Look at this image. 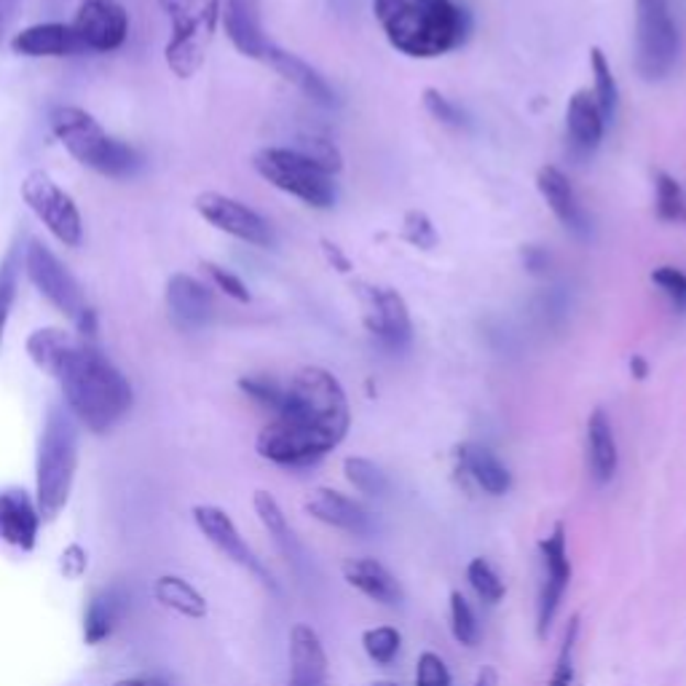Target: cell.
<instances>
[{"label": "cell", "mask_w": 686, "mask_h": 686, "mask_svg": "<svg viewBox=\"0 0 686 686\" xmlns=\"http://www.w3.org/2000/svg\"><path fill=\"white\" fill-rule=\"evenodd\" d=\"M351 413L341 381L325 368H301L284 384L280 411L258 435V454L280 467L317 465L349 432Z\"/></svg>", "instance_id": "obj_1"}, {"label": "cell", "mask_w": 686, "mask_h": 686, "mask_svg": "<svg viewBox=\"0 0 686 686\" xmlns=\"http://www.w3.org/2000/svg\"><path fill=\"white\" fill-rule=\"evenodd\" d=\"M62 389L65 407L91 435H108L129 416L134 389L97 341L76 333L52 375Z\"/></svg>", "instance_id": "obj_2"}, {"label": "cell", "mask_w": 686, "mask_h": 686, "mask_svg": "<svg viewBox=\"0 0 686 686\" xmlns=\"http://www.w3.org/2000/svg\"><path fill=\"white\" fill-rule=\"evenodd\" d=\"M375 22L400 54L443 57L467 41L472 17L459 0H373Z\"/></svg>", "instance_id": "obj_3"}, {"label": "cell", "mask_w": 686, "mask_h": 686, "mask_svg": "<svg viewBox=\"0 0 686 686\" xmlns=\"http://www.w3.org/2000/svg\"><path fill=\"white\" fill-rule=\"evenodd\" d=\"M78 472V422L65 405H52L43 418L35 454V507L43 521H57L70 502Z\"/></svg>", "instance_id": "obj_4"}, {"label": "cell", "mask_w": 686, "mask_h": 686, "mask_svg": "<svg viewBox=\"0 0 686 686\" xmlns=\"http://www.w3.org/2000/svg\"><path fill=\"white\" fill-rule=\"evenodd\" d=\"M54 138L86 170L113 181L134 177L142 166L138 148L108 132L89 110L78 105H59L48 116Z\"/></svg>", "instance_id": "obj_5"}, {"label": "cell", "mask_w": 686, "mask_h": 686, "mask_svg": "<svg viewBox=\"0 0 686 686\" xmlns=\"http://www.w3.org/2000/svg\"><path fill=\"white\" fill-rule=\"evenodd\" d=\"M172 24L164 46L166 67L177 78H194L207 59L220 22V0H156Z\"/></svg>", "instance_id": "obj_6"}, {"label": "cell", "mask_w": 686, "mask_h": 686, "mask_svg": "<svg viewBox=\"0 0 686 686\" xmlns=\"http://www.w3.org/2000/svg\"><path fill=\"white\" fill-rule=\"evenodd\" d=\"M24 274L62 317L70 319L78 336L97 341V312L86 301L84 287L70 274V269L39 239H30L24 244Z\"/></svg>", "instance_id": "obj_7"}, {"label": "cell", "mask_w": 686, "mask_h": 686, "mask_svg": "<svg viewBox=\"0 0 686 686\" xmlns=\"http://www.w3.org/2000/svg\"><path fill=\"white\" fill-rule=\"evenodd\" d=\"M252 166L274 188L295 196L308 207L327 209L336 204V183L323 166L306 159L295 148H263L252 156Z\"/></svg>", "instance_id": "obj_8"}, {"label": "cell", "mask_w": 686, "mask_h": 686, "mask_svg": "<svg viewBox=\"0 0 686 686\" xmlns=\"http://www.w3.org/2000/svg\"><path fill=\"white\" fill-rule=\"evenodd\" d=\"M635 67L646 81L665 78L682 52L667 0H635Z\"/></svg>", "instance_id": "obj_9"}, {"label": "cell", "mask_w": 686, "mask_h": 686, "mask_svg": "<svg viewBox=\"0 0 686 686\" xmlns=\"http://www.w3.org/2000/svg\"><path fill=\"white\" fill-rule=\"evenodd\" d=\"M30 213L48 228L54 239L65 247H81L84 242V218L76 202L67 190H62L46 172L35 170L22 181L20 188Z\"/></svg>", "instance_id": "obj_10"}, {"label": "cell", "mask_w": 686, "mask_h": 686, "mask_svg": "<svg viewBox=\"0 0 686 686\" xmlns=\"http://www.w3.org/2000/svg\"><path fill=\"white\" fill-rule=\"evenodd\" d=\"M355 293L362 306V323L368 333H373L386 349L400 351L411 344L413 323L403 295L392 287H379V284L357 282Z\"/></svg>", "instance_id": "obj_11"}, {"label": "cell", "mask_w": 686, "mask_h": 686, "mask_svg": "<svg viewBox=\"0 0 686 686\" xmlns=\"http://www.w3.org/2000/svg\"><path fill=\"white\" fill-rule=\"evenodd\" d=\"M190 515H194L196 529L202 531L204 540L218 549L222 558H228L231 564H237L239 568H244V571H250L258 582H263L265 587H271V590H276L271 571L263 566V560L258 558L255 549L247 545L242 531L237 529V523L231 521V515H228L222 507L196 504L194 510H190Z\"/></svg>", "instance_id": "obj_12"}, {"label": "cell", "mask_w": 686, "mask_h": 686, "mask_svg": "<svg viewBox=\"0 0 686 686\" xmlns=\"http://www.w3.org/2000/svg\"><path fill=\"white\" fill-rule=\"evenodd\" d=\"M84 54H108L129 39V14L119 0H81L70 22Z\"/></svg>", "instance_id": "obj_13"}, {"label": "cell", "mask_w": 686, "mask_h": 686, "mask_svg": "<svg viewBox=\"0 0 686 686\" xmlns=\"http://www.w3.org/2000/svg\"><path fill=\"white\" fill-rule=\"evenodd\" d=\"M194 207L209 226L228 233V237L239 239V242L255 247L274 244V231H271L269 220L239 199L218 194V190H204V194L196 196Z\"/></svg>", "instance_id": "obj_14"}, {"label": "cell", "mask_w": 686, "mask_h": 686, "mask_svg": "<svg viewBox=\"0 0 686 686\" xmlns=\"http://www.w3.org/2000/svg\"><path fill=\"white\" fill-rule=\"evenodd\" d=\"M542 560H545V582H542L540 592V614H536V625H540V635H545L549 625H553L555 614H558L560 603H564L566 587L571 582V560H568L566 547V529L555 525L549 531L547 540H542Z\"/></svg>", "instance_id": "obj_15"}, {"label": "cell", "mask_w": 686, "mask_h": 686, "mask_svg": "<svg viewBox=\"0 0 686 686\" xmlns=\"http://www.w3.org/2000/svg\"><path fill=\"white\" fill-rule=\"evenodd\" d=\"M166 312L177 330H202L215 319L213 290L190 274H175L166 282Z\"/></svg>", "instance_id": "obj_16"}, {"label": "cell", "mask_w": 686, "mask_h": 686, "mask_svg": "<svg viewBox=\"0 0 686 686\" xmlns=\"http://www.w3.org/2000/svg\"><path fill=\"white\" fill-rule=\"evenodd\" d=\"M41 512L35 507V497L22 488H6L0 491V540L6 545L33 553L41 534Z\"/></svg>", "instance_id": "obj_17"}, {"label": "cell", "mask_w": 686, "mask_h": 686, "mask_svg": "<svg viewBox=\"0 0 686 686\" xmlns=\"http://www.w3.org/2000/svg\"><path fill=\"white\" fill-rule=\"evenodd\" d=\"M220 22L239 54L263 62L271 41L263 30L261 0H222Z\"/></svg>", "instance_id": "obj_18"}, {"label": "cell", "mask_w": 686, "mask_h": 686, "mask_svg": "<svg viewBox=\"0 0 686 686\" xmlns=\"http://www.w3.org/2000/svg\"><path fill=\"white\" fill-rule=\"evenodd\" d=\"M306 512L314 521L330 525V529L346 531V534L364 536L373 531L370 512L360 502H355V499H349L341 491H333V488H317L306 499Z\"/></svg>", "instance_id": "obj_19"}, {"label": "cell", "mask_w": 686, "mask_h": 686, "mask_svg": "<svg viewBox=\"0 0 686 686\" xmlns=\"http://www.w3.org/2000/svg\"><path fill=\"white\" fill-rule=\"evenodd\" d=\"M11 52L20 54V57H33V59H43V57L62 59V57H76V54H84L76 33H73L70 24H65V22L30 24V28L14 33V39H11Z\"/></svg>", "instance_id": "obj_20"}, {"label": "cell", "mask_w": 686, "mask_h": 686, "mask_svg": "<svg viewBox=\"0 0 686 686\" xmlns=\"http://www.w3.org/2000/svg\"><path fill=\"white\" fill-rule=\"evenodd\" d=\"M290 686H327V654L317 630H290Z\"/></svg>", "instance_id": "obj_21"}, {"label": "cell", "mask_w": 686, "mask_h": 686, "mask_svg": "<svg viewBox=\"0 0 686 686\" xmlns=\"http://www.w3.org/2000/svg\"><path fill=\"white\" fill-rule=\"evenodd\" d=\"M263 62L271 67V70L280 73L284 81H290L295 86V89H301L312 102L325 105V108L336 105V91L330 89V84H327L325 78L319 76V73L314 70V67L308 65L306 59H301L298 54L284 52V48L271 43Z\"/></svg>", "instance_id": "obj_22"}, {"label": "cell", "mask_w": 686, "mask_h": 686, "mask_svg": "<svg viewBox=\"0 0 686 686\" xmlns=\"http://www.w3.org/2000/svg\"><path fill=\"white\" fill-rule=\"evenodd\" d=\"M603 129L606 119L601 108H598L596 97H592V91L587 89L574 91V97L568 100L566 108V132L574 151L582 153V156L596 151L603 140Z\"/></svg>", "instance_id": "obj_23"}, {"label": "cell", "mask_w": 686, "mask_h": 686, "mask_svg": "<svg viewBox=\"0 0 686 686\" xmlns=\"http://www.w3.org/2000/svg\"><path fill=\"white\" fill-rule=\"evenodd\" d=\"M536 188H540L547 207L553 209L555 218L564 222L568 231L587 233V218L582 207H579L577 194H574V185L568 183V177L558 170V166L553 164L542 166L540 175H536Z\"/></svg>", "instance_id": "obj_24"}, {"label": "cell", "mask_w": 686, "mask_h": 686, "mask_svg": "<svg viewBox=\"0 0 686 686\" xmlns=\"http://www.w3.org/2000/svg\"><path fill=\"white\" fill-rule=\"evenodd\" d=\"M587 465H590V475L598 486L611 483L617 467H620L614 429H611V422L603 407H596L590 418H587Z\"/></svg>", "instance_id": "obj_25"}, {"label": "cell", "mask_w": 686, "mask_h": 686, "mask_svg": "<svg viewBox=\"0 0 686 686\" xmlns=\"http://www.w3.org/2000/svg\"><path fill=\"white\" fill-rule=\"evenodd\" d=\"M344 579L351 587L381 606H394L403 601V587L392 577L384 564L373 558H351L344 564Z\"/></svg>", "instance_id": "obj_26"}, {"label": "cell", "mask_w": 686, "mask_h": 686, "mask_svg": "<svg viewBox=\"0 0 686 686\" xmlns=\"http://www.w3.org/2000/svg\"><path fill=\"white\" fill-rule=\"evenodd\" d=\"M459 467L475 480V486L483 488V491L491 493V497H502V493L510 491V486H512L510 469H507L502 461H499V456L493 454V450H488L486 445H478V443L461 445Z\"/></svg>", "instance_id": "obj_27"}, {"label": "cell", "mask_w": 686, "mask_h": 686, "mask_svg": "<svg viewBox=\"0 0 686 686\" xmlns=\"http://www.w3.org/2000/svg\"><path fill=\"white\" fill-rule=\"evenodd\" d=\"M123 611H127V596L119 587H105V590L91 596L89 606L84 611V644L100 646L119 628Z\"/></svg>", "instance_id": "obj_28"}, {"label": "cell", "mask_w": 686, "mask_h": 686, "mask_svg": "<svg viewBox=\"0 0 686 686\" xmlns=\"http://www.w3.org/2000/svg\"><path fill=\"white\" fill-rule=\"evenodd\" d=\"M153 596H156V601L164 609L175 611V614L185 617V620H204L209 611L207 598L188 579L177 577V574H162L156 579V585H153Z\"/></svg>", "instance_id": "obj_29"}, {"label": "cell", "mask_w": 686, "mask_h": 686, "mask_svg": "<svg viewBox=\"0 0 686 686\" xmlns=\"http://www.w3.org/2000/svg\"><path fill=\"white\" fill-rule=\"evenodd\" d=\"M24 271V244L14 242L0 261V349H3L6 327H9L11 312H14L17 293H20V276Z\"/></svg>", "instance_id": "obj_30"}, {"label": "cell", "mask_w": 686, "mask_h": 686, "mask_svg": "<svg viewBox=\"0 0 686 686\" xmlns=\"http://www.w3.org/2000/svg\"><path fill=\"white\" fill-rule=\"evenodd\" d=\"M590 70H592V81H596V91H592V97H596L603 119L611 121L617 113V105H620V86H617V78H614V73H611L609 59H606V54L598 46L590 48Z\"/></svg>", "instance_id": "obj_31"}, {"label": "cell", "mask_w": 686, "mask_h": 686, "mask_svg": "<svg viewBox=\"0 0 686 686\" xmlns=\"http://www.w3.org/2000/svg\"><path fill=\"white\" fill-rule=\"evenodd\" d=\"M654 209L665 222H686V196L682 183L667 172H654Z\"/></svg>", "instance_id": "obj_32"}, {"label": "cell", "mask_w": 686, "mask_h": 686, "mask_svg": "<svg viewBox=\"0 0 686 686\" xmlns=\"http://www.w3.org/2000/svg\"><path fill=\"white\" fill-rule=\"evenodd\" d=\"M252 507H255L263 529L274 536L276 545H280L284 553H290V549L295 547V540H293V529H290L280 502H276L269 491H255V497H252Z\"/></svg>", "instance_id": "obj_33"}, {"label": "cell", "mask_w": 686, "mask_h": 686, "mask_svg": "<svg viewBox=\"0 0 686 686\" xmlns=\"http://www.w3.org/2000/svg\"><path fill=\"white\" fill-rule=\"evenodd\" d=\"M344 475L357 491L368 493V497H384L389 491V478L381 472V467H375L368 459H360V456H351V459L344 461Z\"/></svg>", "instance_id": "obj_34"}, {"label": "cell", "mask_w": 686, "mask_h": 686, "mask_svg": "<svg viewBox=\"0 0 686 686\" xmlns=\"http://www.w3.org/2000/svg\"><path fill=\"white\" fill-rule=\"evenodd\" d=\"M362 646L375 665H392L400 654V646H403V635L389 625L370 628L362 633Z\"/></svg>", "instance_id": "obj_35"}, {"label": "cell", "mask_w": 686, "mask_h": 686, "mask_svg": "<svg viewBox=\"0 0 686 686\" xmlns=\"http://www.w3.org/2000/svg\"><path fill=\"white\" fill-rule=\"evenodd\" d=\"M450 630H454V639L465 646H478L480 641V625L478 617H475L472 606L459 590L450 592Z\"/></svg>", "instance_id": "obj_36"}, {"label": "cell", "mask_w": 686, "mask_h": 686, "mask_svg": "<svg viewBox=\"0 0 686 686\" xmlns=\"http://www.w3.org/2000/svg\"><path fill=\"white\" fill-rule=\"evenodd\" d=\"M467 579L472 585V590L478 592V598H483L486 603H499L504 598V582L497 574V568L488 564L486 558H475L467 568Z\"/></svg>", "instance_id": "obj_37"}, {"label": "cell", "mask_w": 686, "mask_h": 686, "mask_svg": "<svg viewBox=\"0 0 686 686\" xmlns=\"http://www.w3.org/2000/svg\"><path fill=\"white\" fill-rule=\"evenodd\" d=\"M239 389H242L252 403L263 405L265 411H271V413L280 411L282 398H284V384H280L276 379H271V375H244V379L239 381Z\"/></svg>", "instance_id": "obj_38"}, {"label": "cell", "mask_w": 686, "mask_h": 686, "mask_svg": "<svg viewBox=\"0 0 686 686\" xmlns=\"http://www.w3.org/2000/svg\"><path fill=\"white\" fill-rule=\"evenodd\" d=\"M577 635H579V617H571L564 633V644H560L558 660H555L553 682H549V686H574V654H577Z\"/></svg>", "instance_id": "obj_39"}, {"label": "cell", "mask_w": 686, "mask_h": 686, "mask_svg": "<svg viewBox=\"0 0 686 686\" xmlns=\"http://www.w3.org/2000/svg\"><path fill=\"white\" fill-rule=\"evenodd\" d=\"M295 151L303 153L306 159H312L317 166H323L327 175H336V172L344 166L341 151H338V148L325 138H301L298 145H295Z\"/></svg>", "instance_id": "obj_40"}, {"label": "cell", "mask_w": 686, "mask_h": 686, "mask_svg": "<svg viewBox=\"0 0 686 686\" xmlns=\"http://www.w3.org/2000/svg\"><path fill=\"white\" fill-rule=\"evenodd\" d=\"M403 239L407 244L418 247V250H432V247H437V242H440L437 228L432 226L429 215L422 213V209H411V213H405Z\"/></svg>", "instance_id": "obj_41"}, {"label": "cell", "mask_w": 686, "mask_h": 686, "mask_svg": "<svg viewBox=\"0 0 686 686\" xmlns=\"http://www.w3.org/2000/svg\"><path fill=\"white\" fill-rule=\"evenodd\" d=\"M652 282L663 290L665 298L671 301V306L678 314H686V274L682 269H676V265H660V269H654Z\"/></svg>", "instance_id": "obj_42"}, {"label": "cell", "mask_w": 686, "mask_h": 686, "mask_svg": "<svg viewBox=\"0 0 686 686\" xmlns=\"http://www.w3.org/2000/svg\"><path fill=\"white\" fill-rule=\"evenodd\" d=\"M424 108H426V113L432 116V119H437L440 123H445V127H456V129H461V127H467V119H465V113H461V108L456 102H450L448 97L443 95V91H437V89H424Z\"/></svg>", "instance_id": "obj_43"}, {"label": "cell", "mask_w": 686, "mask_h": 686, "mask_svg": "<svg viewBox=\"0 0 686 686\" xmlns=\"http://www.w3.org/2000/svg\"><path fill=\"white\" fill-rule=\"evenodd\" d=\"M202 269L207 271V276L213 280V284L220 290L222 295H228V298L237 301V303H250L252 301L250 287H247V284L242 282V276H237L233 271L222 269V265L209 263V261H204Z\"/></svg>", "instance_id": "obj_44"}, {"label": "cell", "mask_w": 686, "mask_h": 686, "mask_svg": "<svg viewBox=\"0 0 686 686\" xmlns=\"http://www.w3.org/2000/svg\"><path fill=\"white\" fill-rule=\"evenodd\" d=\"M416 686H454L445 660L435 652H424L416 665Z\"/></svg>", "instance_id": "obj_45"}, {"label": "cell", "mask_w": 686, "mask_h": 686, "mask_svg": "<svg viewBox=\"0 0 686 686\" xmlns=\"http://www.w3.org/2000/svg\"><path fill=\"white\" fill-rule=\"evenodd\" d=\"M86 566H89V558H86V549L81 545H70L62 549V560L59 568L67 579H78L84 577Z\"/></svg>", "instance_id": "obj_46"}, {"label": "cell", "mask_w": 686, "mask_h": 686, "mask_svg": "<svg viewBox=\"0 0 686 686\" xmlns=\"http://www.w3.org/2000/svg\"><path fill=\"white\" fill-rule=\"evenodd\" d=\"M22 6H24V0H0V46H3L6 39H9L14 22L20 20Z\"/></svg>", "instance_id": "obj_47"}, {"label": "cell", "mask_w": 686, "mask_h": 686, "mask_svg": "<svg viewBox=\"0 0 686 686\" xmlns=\"http://www.w3.org/2000/svg\"><path fill=\"white\" fill-rule=\"evenodd\" d=\"M523 265L525 269H529V274H534V276H545L547 271H549V255H547V250H542V247H523Z\"/></svg>", "instance_id": "obj_48"}, {"label": "cell", "mask_w": 686, "mask_h": 686, "mask_svg": "<svg viewBox=\"0 0 686 686\" xmlns=\"http://www.w3.org/2000/svg\"><path fill=\"white\" fill-rule=\"evenodd\" d=\"M323 252H325L327 263H330L333 269L341 271V274H349V271H351V261H349V255H346V252L341 250V247L333 244L330 239H323Z\"/></svg>", "instance_id": "obj_49"}, {"label": "cell", "mask_w": 686, "mask_h": 686, "mask_svg": "<svg viewBox=\"0 0 686 686\" xmlns=\"http://www.w3.org/2000/svg\"><path fill=\"white\" fill-rule=\"evenodd\" d=\"M113 686H166V682L156 676H132V678H121Z\"/></svg>", "instance_id": "obj_50"}, {"label": "cell", "mask_w": 686, "mask_h": 686, "mask_svg": "<svg viewBox=\"0 0 686 686\" xmlns=\"http://www.w3.org/2000/svg\"><path fill=\"white\" fill-rule=\"evenodd\" d=\"M630 373H633L639 381L646 379V375H649V362L644 360V357L635 355L633 360H630Z\"/></svg>", "instance_id": "obj_51"}, {"label": "cell", "mask_w": 686, "mask_h": 686, "mask_svg": "<svg viewBox=\"0 0 686 686\" xmlns=\"http://www.w3.org/2000/svg\"><path fill=\"white\" fill-rule=\"evenodd\" d=\"M475 686H497V673H493L491 667H486V671L478 676V684Z\"/></svg>", "instance_id": "obj_52"}, {"label": "cell", "mask_w": 686, "mask_h": 686, "mask_svg": "<svg viewBox=\"0 0 686 686\" xmlns=\"http://www.w3.org/2000/svg\"><path fill=\"white\" fill-rule=\"evenodd\" d=\"M373 686H394V684H389V682H379V684H373Z\"/></svg>", "instance_id": "obj_53"}]
</instances>
